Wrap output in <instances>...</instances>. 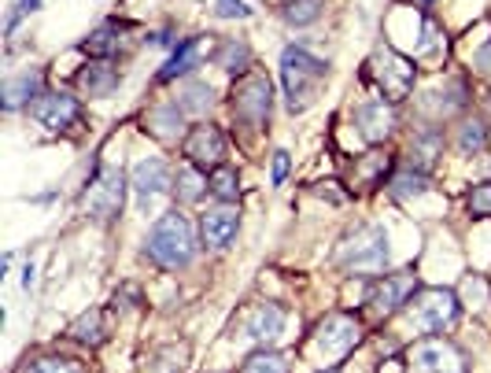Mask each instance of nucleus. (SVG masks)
Instances as JSON below:
<instances>
[{
  "label": "nucleus",
  "instance_id": "nucleus-24",
  "mask_svg": "<svg viewBox=\"0 0 491 373\" xmlns=\"http://www.w3.org/2000/svg\"><path fill=\"white\" fill-rule=\"evenodd\" d=\"M248 64H252V48H248V41H226V45H222V52H219V67H222L226 74H244V71H248Z\"/></svg>",
  "mask_w": 491,
  "mask_h": 373
},
{
  "label": "nucleus",
  "instance_id": "nucleus-1",
  "mask_svg": "<svg viewBox=\"0 0 491 373\" xmlns=\"http://www.w3.org/2000/svg\"><path fill=\"white\" fill-rule=\"evenodd\" d=\"M148 259L163 270H185L196 259V230L189 222V214L167 211L163 219H156L148 240H144Z\"/></svg>",
  "mask_w": 491,
  "mask_h": 373
},
{
  "label": "nucleus",
  "instance_id": "nucleus-3",
  "mask_svg": "<svg viewBox=\"0 0 491 373\" xmlns=\"http://www.w3.org/2000/svg\"><path fill=\"white\" fill-rule=\"evenodd\" d=\"M348 270H362V273H377L388 266V233L384 226H355L344 240L340 252H336Z\"/></svg>",
  "mask_w": 491,
  "mask_h": 373
},
{
  "label": "nucleus",
  "instance_id": "nucleus-11",
  "mask_svg": "<svg viewBox=\"0 0 491 373\" xmlns=\"http://www.w3.org/2000/svg\"><path fill=\"white\" fill-rule=\"evenodd\" d=\"M30 111H34V118L41 122L45 130H52V134H64V130H71L74 122H78L82 104H78L74 97H67V92H41L38 104L30 108Z\"/></svg>",
  "mask_w": 491,
  "mask_h": 373
},
{
  "label": "nucleus",
  "instance_id": "nucleus-26",
  "mask_svg": "<svg viewBox=\"0 0 491 373\" xmlns=\"http://www.w3.org/2000/svg\"><path fill=\"white\" fill-rule=\"evenodd\" d=\"M71 336L85 340V344H100L104 340V325H100V310H89V315H82L74 325H71Z\"/></svg>",
  "mask_w": 491,
  "mask_h": 373
},
{
  "label": "nucleus",
  "instance_id": "nucleus-25",
  "mask_svg": "<svg viewBox=\"0 0 491 373\" xmlns=\"http://www.w3.org/2000/svg\"><path fill=\"white\" fill-rule=\"evenodd\" d=\"M428 189V178H425V170H403V174H395L392 178V193L399 196V200H410V196H421Z\"/></svg>",
  "mask_w": 491,
  "mask_h": 373
},
{
  "label": "nucleus",
  "instance_id": "nucleus-29",
  "mask_svg": "<svg viewBox=\"0 0 491 373\" xmlns=\"http://www.w3.org/2000/svg\"><path fill=\"white\" fill-rule=\"evenodd\" d=\"M466 207H469L473 219H491V181L473 185L469 196H466Z\"/></svg>",
  "mask_w": 491,
  "mask_h": 373
},
{
  "label": "nucleus",
  "instance_id": "nucleus-28",
  "mask_svg": "<svg viewBox=\"0 0 491 373\" xmlns=\"http://www.w3.org/2000/svg\"><path fill=\"white\" fill-rule=\"evenodd\" d=\"M462 296H466V303L469 307H477V310H487L491 307V292H487V282L480 273H469L466 282H462Z\"/></svg>",
  "mask_w": 491,
  "mask_h": 373
},
{
  "label": "nucleus",
  "instance_id": "nucleus-20",
  "mask_svg": "<svg viewBox=\"0 0 491 373\" xmlns=\"http://www.w3.org/2000/svg\"><path fill=\"white\" fill-rule=\"evenodd\" d=\"M41 89V71H26L19 78H8L4 82V108L8 111H19L26 100H34Z\"/></svg>",
  "mask_w": 491,
  "mask_h": 373
},
{
  "label": "nucleus",
  "instance_id": "nucleus-12",
  "mask_svg": "<svg viewBox=\"0 0 491 373\" xmlns=\"http://www.w3.org/2000/svg\"><path fill=\"white\" fill-rule=\"evenodd\" d=\"M185 160L193 167H219L226 160V137L219 126H211V122H200L193 126V134L185 137Z\"/></svg>",
  "mask_w": 491,
  "mask_h": 373
},
{
  "label": "nucleus",
  "instance_id": "nucleus-13",
  "mask_svg": "<svg viewBox=\"0 0 491 373\" xmlns=\"http://www.w3.org/2000/svg\"><path fill=\"white\" fill-rule=\"evenodd\" d=\"M285 333V307L278 303H259L248 310V318H244V336L255 340V344H270V340H278Z\"/></svg>",
  "mask_w": 491,
  "mask_h": 373
},
{
  "label": "nucleus",
  "instance_id": "nucleus-10",
  "mask_svg": "<svg viewBox=\"0 0 491 373\" xmlns=\"http://www.w3.org/2000/svg\"><path fill=\"white\" fill-rule=\"evenodd\" d=\"M170 185V167L159 160V155H148V160H141L134 170H130V189L137 196V207L148 211L151 204H156Z\"/></svg>",
  "mask_w": 491,
  "mask_h": 373
},
{
  "label": "nucleus",
  "instance_id": "nucleus-9",
  "mask_svg": "<svg viewBox=\"0 0 491 373\" xmlns=\"http://www.w3.org/2000/svg\"><path fill=\"white\" fill-rule=\"evenodd\" d=\"M358 340H362V329H358V322H355L351 315H325V318L318 322V329H314V344H318V351L329 355V359L348 355V351L358 344Z\"/></svg>",
  "mask_w": 491,
  "mask_h": 373
},
{
  "label": "nucleus",
  "instance_id": "nucleus-32",
  "mask_svg": "<svg viewBox=\"0 0 491 373\" xmlns=\"http://www.w3.org/2000/svg\"><path fill=\"white\" fill-rule=\"evenodd\" d=\"M318 12H322V0H292L285 19L296 22V26H311L318 19Z\"/></svg>",
  "mask_w": 491,
  "mask_h": 373
},
{
  "label": "nucleus",
  "instance_id": "nucleus-4",
  "mask_svg": "<svg viewBox=\"0 0 491 373\" xmlns=\"http://www.w3.org/2000/svg\"><path fill=\"white\" fill-rule=\"evenodd\" d=\"M407 315L421 333H444L458 318V296L451 289H418L407 299Z\"/></svg>",
  "mask_w": 491,
  "mask_h": 373
},
{
  "label": "nucleus",
  "instance_id": "nucleus-27",
  "mask_svg": "<svg viewBox=\"0 0 491 373\" xmlns=\"http://www.w3.org/2000/svg\"><path fill=\"white\" fill-rule=\"evenodd\" d=\"M244 373H289V362L278 351H259L244 362Z\"/></svg>",
  "mask_w": 491,
  "mask_h": 373
},
{
  "label": "nucleus",
  "instance_id": "nucleus-14",
  "mask_svg": "<svg viewBox=\"0 0 491 373\" xmlns=\"http://www.w3.org/2000/svg\"><path fill=\"white\" fill-rule=\"evenodd\" d=\"M355 122L366 141H384L395 126V111H392V100H366L355 108Z\"/></svg>",
  "mask_w": 491,
  "mask_h": 373
},
{
  "label": "nucleus",
  "instance_id": "nucleus-18",
  "mask_svg": "<svg viewBox=\"0 0 491 373\" xmlns=\"http://www.w3.org/2000/svg\"><path fill=\"white\" fill-rule=\"evenodd\" d=\"M78 89L85 97H108V92L118 89V71L111 64H85L78 71Z\"/></svg>",
  "mask_w": 491,
  "mask_h": 373
},
{
  "label": "nucleus",
  "instance_id": "nucleus-39",
  "mask_svg": "<svg viewBox=\"0 0 491 373\" xmlns=\"http://www.w3.org/2000/svg\"><path fill=\"white\" fill-rule=\"evenodd\" d=\"M329 373H336V369H329Z\"/></svg>",
  "mask_w": 491,
  "mask_h": 373
},
{
  "label": "nucleus",
  "instance_id": "nucleus-5",
  "mask_svg": "<svg viewBox=\"0 0 491 373\" xmlns=\"http://www.w3.org/2000/svg\"><path fill=\"white\" fill-rule=\"evenodd\" d=\"M122 200H126V178H122V170L100 167L93 178H89L85 193H82V211L89 214V219L111 222L122 211Z\"/></svg>",
  "mask_w": 491,
  "mask_h": 373
},
{
  "label": "nucleus",
  "instance_id": "nucleus-6",
  "mask_svg": "<svg viewBox=\"0 0 491 373\" xmlns=\"http://www.w3.org/2000/svg\"><path fill=\"white\" fill-rule=\"evenodd\" d=\"M273 108V85L266 74H244L233 89V115L248 126H263Z\"/></svg>",
  "mask_w": 491,
  "mask_h": 373
},
{
  "label": "nucleus",
  "instance_id": "nucleus-19",
  "mask_svg": "<svg viewBox=\"0 0 491 373\" xmlns=\"http://www.w3.org/2000/svg\"><path fill=\"white\" fill-rule=\"evenodd\" d=\"M196 59H200V38H189L174 48V56L163 64L159 82H174V78H185L189 71H196Z\"/></svg>",
  "mask_w": 491,
  "mask_h": 373
},
{
  "label": "nucleus",
  "instance_id": "nucleus-38",
  "mask_svg": "<svg viewBox=\"0 0 491 373\" xmlns=\"http://www.w3.org/2000/svg\"><path fill=\"white\" fill-rule=\"evenodd\" d=\"M22 289H26V292L34 289V263H26V266H22Z\"/></svg>",
  "mask_w": 491,
  "mask_h": 373
},
{
  "label": "nucleus",
  "instance_id": "nucleus-21",
  "mask_svg": "<svg viewBox=\"0 0 491 373\" xmlns=\"http://www.w3.org/2000/svg\"><path fill=\"white\" fill-rule=\"evenodd\" d=\"M203 189H207V178L200 174V167H193V163L177 167V174H174V193H177L181 204H196V200L203 196Z\"/></svg>",
  "mask_w": 491,
  "mask_h": 373
},
{
  "label": "nucleus",
  "instance_id": "nucleus-17",
  "mask_svg": "<svg viewBox=\"0 0 491 373\" xmlns=\"http://www.w3.org/2000/svg\"><path fill=\"white\" fill-rule=\"evenodd\" d=\"M181 126H185V108H181L177 100H167V104H156L148 111V130L163 137V141H177Z\"/></svg>",
  "mask_w": 491,
  "mask_h": 373
},
{
  "label": "nucleus",
  "instance_id": "nucleus-37",
  "mask_svg": "<svg viewBox=\"0 0 491 373\" xmlns=\"http://www.w3.org/2000/svg\"><path fill=\"white\" fill-rule=\"evenodd\" d=\"M366 160H370V163H366V178H370V181H377V174H381L388 163L381 160V155H366Z\"/></svg>",
  "mask_w": 491,
  "mask_h": 373
},
{
  "label": "nucleus",
  "instance_id": "nucleus-30",
  "mask_svg": "<svg viewBox=\"0 0 491 373\" xmlns=\"http://www.w3.org/2000/svg\"><path fill=\"white\" fill-rule=\"evenodd\" d=\"M484 141H487V134H484V126L473 118V122H466L462 126V134H458V152L462 155H477V152H484Z\"/></svg>",
  "mask_w": 491,
  "mask_h": 373
},
{
  "label": "nucleus",
  "instance_id": "nucleus-34",
  "mask_svg": "<svg viewBox=\"0 0 491 373\" xmlns=\"http://www.w3.org/2000/svg\"><path fill=\"white\" fill-rule=\"evenodd\" d=\"M214 15H222V19H248L252 4H244V0H214Z\"/></svg>",
  "mask_w": 491,
  "mask_h": 373
},
{
  "label": "nucleus",
  "instance_id": "nucleus-8",
  "mask_svg": "<svg viewBox=\"0 0 491 373\" xmlns=\"http://www.w3.org/2000/svg\"><path fill=\"white\" fill-rule=\"evenodd\" d=\"M414 373H466V359L451 340H421L410 348Z\"/></svg>",
  "mask_w": 491,
  "mask_h": 373
},
{
  "label": "nucleus",
  "instance_id": "nucleus-31",
  "mask_svg": "<svg viewBox=\"0 0 491 373\" xmlns=\"http://www.w3.org/2000/svg\"><path fill=\"white\" fill-rule=\"evenodd\" d=\"M115 45H118V30L115 26H100V30H93V34L85 38V52H93V56H108V52H115Z\"/></svg>",
  "mask_w": 491,
  "mask_h": 373
},
{
  "label": "nucleus",
  "instance_id": "nucleus-23",
  "mask_svg": "<svg viewBox=\"0 0 491 373\" xmlns=\"http://www.w3.org/2000/svg\"><path fill=\"white\" fill-rule=\"evenodd\" d=\"M177 104L185 108V115H203V111H211V108H214V89H211V85H203V82H189L185 89H181Z\"/></svg>",
  "mask_w": 491,
  "mask_h": 373
},
{
  "label": "nucleus",
  "instance_id": "nucleus-15",
  "mask_svg": "<svg viewBox=\"0 0 491 373\" xmlns=\"http://www.w3.org/2000/svg\"><path fill=\"white\" fill-rule=\"evenodd\" d=\"M237 230H240V214H237L233 207H214V211H207V214H203V222H200L203 244H207V247H214V252H222V247H229V244H233V237H237Z\"/></svg>",
  "mask_w": 491,
  "mask_h": 373
},
{
  "label": "nucleus",
  "instance_id": "nucleus-33",
  "mask_svg": "<svg viewBox=\"0 0 491 373\" xmlns=\"http://www.w3.org/2000/svg\"><path fill=\"white\" fill-rule=\"evenodd\" d=\"M436 148H440L436 134H428V137L414 141V160H421V167L428 170V167H433V163H436Z\"/></svg>",
  "mask_w": 491,
  "mask_h": 373
},
{
  "label": "nucleus",
  "instance_id": "nucleus-7",
  "mask_svg": "<svg viewBox=\"0 0 491 373\" xmlns=\"http://www.w3.org/2000/svg\"><path fill=\"white\" fill-rule=\"evenodd\" d=\"M374 78L381 82L388 100H403L414 89V64L407 56L392 52V48H377L374 52Z\"/></svg>",
  "mask_w": 491,
  "mask_h": 373
},
{
  "label": "nucleus",
  "instance_id": "nucleus-16",
  "mask_svg": "<svg viewBox=\"0 0 491 373\" xmlns=\"http://www.w3.org/2000/svg\"><path fill=\"white\" fill-rule=\"evenodd\" d=\"M410 273H399V277H384V282H374L370 296H366V307H374L377 315H388V310H395L399 303H403L410 282H407Z\"/></svg>",
  "mask_w": 491,
  "mask_h": 373
},
{
  "label": "nucleus",
  "instance_id": "nucleus-2",
  "mask_svg": "<svg viewBox=\"0 0 491 373\" xmlns=\"http://www.w3.org/2000/svg\"><path fill=\"white\" fill-rule=\"evenodd\" d=\"M329 78V64L314 59L306 48H285L281 52V82L292 111H306L318 100V89Z\"/></svg>",
  "mask_w": 491,
  "mask_h": 373
},
{
  "label": "nucleus",
  "instance_id": "nucleus-36",
  "mask_svg": "<svg viewBox=\"0 0 491 373\" xmlns=\"http://www.w3.org/2000/svg\"><path fill=\"white\" fill-rule=\"evenodd\" d=\"M289 178V152H273V185Z\"/></svg>",
  "mask_w": 491,
  "mask_h": 373
},
{
  "label": "nucleus",
  "instance_id": "nucleus-22",
  "mask_svg": "<svg viewBox=\"0 0 491 373\" xmlns=\"http://www.w3.org/2000/svg\"><path fill=\"white\" fill-rule=\"evenodd\" d=\"M207 189L219 196L222 204H233L237 196H240V178H237V170L233 167H226V163H219L211 170V178H207Z\"/></svg>",
  "mask_w": 491,
  "mask_h": 373
},
{
  "label": "nucleus",
  "instance_id": "nucleus-35",
  "mask_svg": "<svg viewBox=\"0 0 491 373\" xmlns=\"http://www.w3.org/2000/svg\"><path fill=\"white\" fill-rule=\"evenodd\" d=\"M26 373H82L74 362H64V359H41V362H34Z\"/></svg>",
  "mask_w": 491,
  "mask_h": 373
}]
</instances>
